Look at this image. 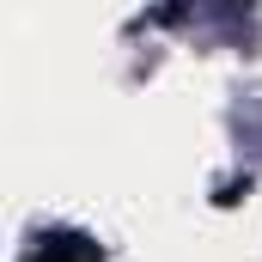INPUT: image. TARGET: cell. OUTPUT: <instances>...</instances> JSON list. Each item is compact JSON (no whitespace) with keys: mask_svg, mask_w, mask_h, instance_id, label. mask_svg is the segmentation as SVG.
Segmentation results:
<instances>
[{"mask_svg":"<svg viewBox=\"0 0 262 262\" xmlns=\"http://www.w3.org/2000/svg\"><path fill=\"white\" fill-rule=\"evenodd\" d=\"M31 262H92V250H85V238H43V250Z\"/></svg>","mask_w":262,"mask_h":262,"instance_id":"1","label":"cell"}]
</instances>
